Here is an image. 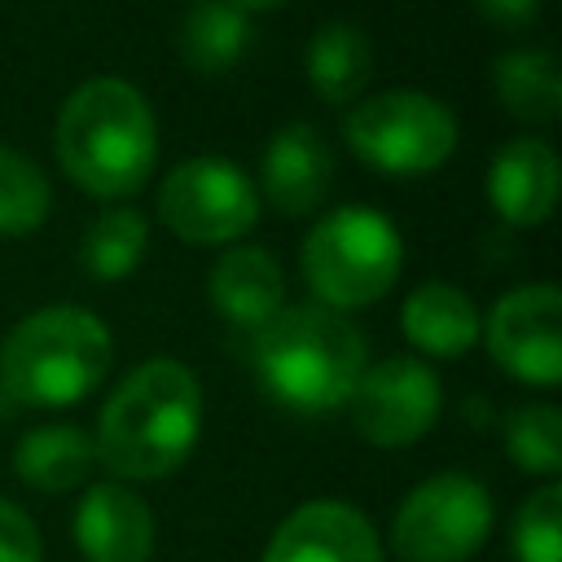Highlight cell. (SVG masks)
<instances>
[{
    "instance_id": "1",
    "label": "cell",
    "mask_w": 562,
    "mask_h": 562,
    "mask_svg": "<svg viewBox=\"0 0 562 562\" xmlns=\"http://www.w3.org/2000/svg\"><path fill=\"white\" fill-rule=\"evenodd\" d=\"M202 382L180 360L136 364L101 404L97 461L127 483H158L176 474L202 439Z\"/></svg>"
},
{
    "instance_id": "2",
    "label": "cell",
    "mask_w": 562,
    "mask_h": 562,
    "mask_svg": "<svg viewBox=\"0 0 562 562\" xmlns=\"http://www.w3.org/2000/svg\"><path fill=\"white\" fill-rule=\"evenodd\" d=\"M61 171L92 198H132L158 162V123L140 88L101 75L79 83L53 127Z\"/></svg>"
},
{
    "instance_id": "3",
    "label": "cell",
    "mask_w": 562,
    "mask_h": 562,
    "mask_svg": "<svg viewBox=\"0 0 562 562\" xmlns=\"http://www.w3.org/2000/svg\"><path fill=\"white\" fill-rule=\"evenodd\" d=\"M250 364L259 386L281 408L316 417L351 400L369 364V342L342 312H329L321 303H299V307H281L268 325L255 329Z\"/></svg>"
},
{
    "instance_id": "4",
    "label": "cell",
    "mask_w": 562,
    "mask_h": 562,
    "mask_svg": "<svg viewBox=\"0 0 562 562\" xmlns=\"http://www.w3.org/2000/svg\"><path fill=\"white\" fill-rule=\"evenodd\" d=\"M114 364L110 325L79 303L22 316L0 342V391L26 408H70L88 400Z\"/></svg>"
},
{
    "instance_id": "5",
    "label": "cell",
    "mask_w": 562,
    "mask_h": 562,
    "mask_svg": "<svg viewBox=\"0 0 562 562\" xmlns=\"http://www.w3.org/2000/svg\"><path fill=\"white\" fill-rule=\"evenodd\" d=\"M303 281L329 312H356L386 299L404 268V241L400 228L364 202L338 206L321 215L299 250Z\"/></svg>"
},
{
    "instance_id": "6",
    "label": "cell",
    "mask_w": 562,
    "mask_h": 562,
    "mask_svg": "<svg viewBox=\"0 0 562 562\" xmlns=\"http://www.w3.org/2000/svg\"><path fill=\"white\" fill-rule=\"evenodd\" d=\"M342 140L364 167L395 180H413L439 171L452 158L457 119L430 92L391 88L351 105V114L342 119Z\"/></svg>"
},
{
    "instance_id": "7",
    "label": "cell",
    "mask_w": 562,
    "mask_h": 562,
    "mask_svg": "<svg viewBox=\"0 0 562 562\" xmlns=\"http://www.w3.org/2000/svg\"><path fill=\"white\" fill-rule=\"evenodd\" d=\"M492 531V492L465 470L422 479L391 518L400 562H470Z\"/></svg>"
},
{
    "instance_id": "8",
    "label": "cell",
    "mask_w": 562,
    "mask_h": 562,
    "mask_svg": "<svg viewBox=\"0 0 562 562\" xmlns=\"http://www.w3.org/2000/svg\"><path fill=\"white\" fill-rule=\"evenodd\" d=\"M158 220L189 246H228L255 228L259 193L237 162L198 154L162 176Z\"/></svg>"
},
{
    "instance_id": "9",
    "label": "cell",
    "mask_w": 562,
    "mask_h": 562,
    "mask_svg": "<svg viewBox=\"0 0 562 562\" xmlns=\"http://www.w3.org/2000/svg\"><path fill=\"white\" fill-rule=\"evenodd\" d=\"M351 426L373 448H408L439 422L443 391L426 360L417 356H386L364 364L351 391Z\"/></svg>"
},
{
    "instance_id": "10",
    "label": "cell",
    "mask_w": 562,
    "mask_h": 562,
    "mask_svg": "<svg viewBox=\"0 0 562 562\" xmlns=\"http://www.w3.org/2000/svg\"><path fill=\"white\" fill-rule=\"evenodd\" d=\"M487 356L527 386L562 382V294L549 281L518 285L492 303L483 316Z\"/></svg>"
},
{
    "instance_id": "11",
    "label": "cell",
    "mask_w": 562,
    "mask_h": 562,
    "mask_svg": "<svg viewBox=\"0 0 562 562\" xmlns=\"http://www.w3.org/2000/svg\"><path fill=\"white\" fill-rule=\"evenodd\" d=\"M259 562H382V540L364 509L316 496L294 505L272 527Z\"/></svg>"
},
{
    "instance_id": "12",
    "label": "cell",
    "mask_w": 562,
    "mask_h": 562,
    "mask_svg": "<svg viewBox=\"0 0 562 562\" xmlns=\"http://www.w3.org/2000/svg\"><path fill=\"white\" fill-rule=\"evenodd\" d=\"M70 536L83 562H149L154 558V509L127 483H92L70 518Z\"/></svg>"
},
{
    "instance_id": "13",
    "label": "cell",
    "mask_w": 562,
    "mask_h": 562,
    "mask_svg": "<svg viewBox=\"0 0 562 562\" xmlns=\"http://www.w3.org/2000/svg\"><path fill=\"white\" fill-rule=\"evenodd\" d=\"M558 189L562 167L540 136H514L487 162V202L514 228H540L558 206Z\"/></svg>"
},
{
    "instance_id": "14",
    "label": "cell",
    "mask_w": 562,
    "mask_h": 562,
    "mask_svg": "<svg viewBox=\"0 0 562 562\" xmlns=\"http://www.w3.org/2000/svg\"><path fill=\"white\" fill-rule=\"evenodd\" d=\"M259 180L281 215H307L325 202L334 184V154L312 123H285L263 149Z\"/></svg>"
},
{
    "instance_id": "15",
    "label": "cell",
    "mask_w": 562,
    "mask_h": 562,
    "mask_svg": "<svg viewBox=\"0 0 562 562\" xmlns=\"http://www.w3.org/2000/svg\"><path fill=\"white\" fill-rule=\"evenodd\" d=\"M206 294L228 325L255 334L285 307V272L263 246H228L206 272Z\"/></svg>"
},
{
    "instance_id": "16",
    "label": "cell",
    "mask_w": 562,
    "mask_h": 562,
    "mask_svg": "<svg viewBox=\"0 0 562 562\" xmlns=\"http://www.w3.org/2000/svg\"><path fill=\"white\" fill-rule=\"evenodd\" d=\"M400 329L422 356L457 360V356L474 351V342L483 334V316L465 290H457L448 281H422L400 307Z\"/></svg>"
},
{
    "instance_id": "17",
    "label": "cell",
    "mask_w": 562,
    "mask_h": 562,
    "mask_svg": "<svg viewBox=\"0 0 562 562\" xmlns=\"http://www.w3.org/2000/svg\"><path fill=\"white\" fill-rule=\"evenodd\" d=\"M92 465H97L92 435L83 426H70V422L35 426L13 448V474L26 487L48 492V496H61L70 487H83L88 474H92Z\"/></svg>"
},
{
    "instance_id": "18",
    "label": "cell",
    "mask_w": 562,
    "mask_h": 562,
    "mask_svg": "<svg viewBox=\"0 0 562 562\" xmlns=\"http://www.w3.org/2000/svg\"><path fill=\"white\" fill-rule=\"evenodd\" d=\"M303 70L325 105H347L373 79V44L356 22H325L303 48Z\"/></svg>"
},
{
    "instance_id": "19",
    "label": "cell",
    "mask_w": 562,
    "mask_h": 562,
    "mask_svg": "<svg viewBox=\"0 0 562 562\" xmlns=\"http://www.w3.org/2000/svg\"><path fill=\"white\" fill-rule=\"evenodd\" d=\"M250 13L233 0H193L180 26V57L198 75H224L250 48Z\"/></svg>"
},
{
    "instance_id": "20",
    "label": "cell",
    "mask_w": 562,
    "mask_h": 562,
    "mask_svg": "<svg viewBox=\"0 0 562 562\" xmlns=\"http://www.w3.org/2000/svg\"><path fill=\"white\" fill-rule=\"evenodd\" d=\"M492 88L501 105L522 123H553L562 114L558 57L544 48H509L492 61Z\"/></svg>"
},
{
    "instance_id": "21",
    "label": "cell",
    "mask_w": 562,
    "mask_h": 562,
    "mask_svg": "<svg viewBox=\"0 0 562 562\" xmlns=\"http://www.w3.org/2000/svg\"><path fill=\"white\" fill-rule=\"evenodd\" d=\"M145 246H149V224L140 211L132 206H114V211H101L92 220V228L83 233V272L101 285H114L123 277H132L145 259Z\"/></svg>"
},
{
    "instance_id": "22",
    "label": "cell",
    "mask_w": 562,
    "mask_h": 562,
    "mask_svg": "<svg viewBox=\"0 0 562 562\" xmlns=\"http://www.w3.org/2000/svg\"><path fill=\"white\" fill-rule=\"evenodd\" d=\"M53 211L48 176L18 149L0 145V233L26 237L35 233Z\"/></svg>"
},
{
    "instance_id": "23",
    "label": "cell",
    "mask_w": 562,
    "mask_h": 562,
    "mask_svg": "<svg viewBox=\"0 0 562 562\" xmlns=\"http://www.w3.org/2000/svg\"><path fill=\"white\" fill-rule=\"evenodd\" d=\"M505 452L518 470L553 479L562 470V413L553 404H522L505 417Z\"/></svg>"
},
{
    "instance_id": "24",
    "label": "cell",
    "mask_w": 562,
    "mask_h": 562,
    "mask_svg": "<svg viewBox=\"0 0 562 562\" xmlns=\"http://www.w3.org/2000/svg\"><path fill=\"white\" fill-rule=\"evenodd\" d=\"M514 562H562V487L540 483L509 522Z\"/></svg>"
},
{
    "instance_id": "25",
    "label": "cell",
    "mask_w": 562,
    "mask_h": 562,
    "mask_svg": "<svg viewBox=\"0 0 562 562\" xmlns=\"http://www.w3.org/2000/svg\"><path fill=\"white\" fill-rule=\"evenodd\" d=\"M0 562H44V536L35 518L9 496H0Z\"/></svg>"
},
{
    "instance_id": "26",
    "label": "cell",
    "mask_w": 562,
    "mask_h": 562,
    "mask_svg": "<svg viewBox=\"0 0 562 562\" xmlns=\"http://www.w3.org/2000/svg\"><path fill=\"white\" fill-rule=\"evenodd\" d=\"M474 13L501 31H522L540 18V0H474Z\"/></svg>"
},
{
    "instance_id": "27",
    "label": "cell",
    "mask_w": 562,
    "mask_h": 562,
    "mask_svg": "<svg viewBox=\"0 0 562 562\" xmlns=\"http://www.w3.org/2000/svg\"><path fill=\"white\" fill-rule=\"evenodd\" d=\"M241 13H268V9H281V4H290V0H233Z\"/></svg>"
},
{
    "instance_id": "28",
    "label": "cell",
    "mask_w": 562,
    "mask_h": 562,
    "mask_svg": "<svg viewBox=\"0 0 562 562\" xmlns=\"http://www.w3.org/2000/svg\"><path fill=\"white\" fill-rule=\"evenodd\" d=\"M0 413H4V391H0Z\"/></svg>"
}]
</instances>
